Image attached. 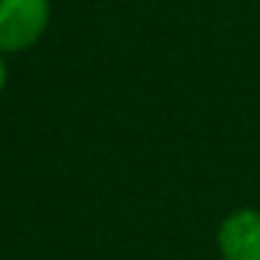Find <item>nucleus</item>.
I'll return each instance as SVG.
<instances>
[{"instance_id":"obj_1","label":"nucleus","mask_w":260,"mask_h":260,"mask_svg":"<svg viewBox=\"0 0 260 260\" xmlns=\"http://www.w3.org/2000/svg\"><path fill=\"white\" fill-rule=\"evenodd\" d=\"M51 23V0H0V53L34 48Z\"/></svg>"},{"instance_id":"obj_2","label":"nucleus","mask_w":260,"mask_h":260,"mask_svg":"<svg viewBox=\"0 0 260 260\" xmlns=\"http://www.w3.org/2000/svg\"><path fill=\"white\" fill-rule=\"evenodd\" d=\"M221 260H260V210H232L215 232Z\"/></svg>"},{"instance_id":"obj_3","label":"nucleus","mask_w":260,"mask_h":260,"mask_svg":"<svg viewBox=\"0 0 260 260\" xmlns=\"http://www.w3.org/2000/svg\"><path fill=\"white\" fill-rule=\"evenodd\" d=\"M6 87V62H3V53H0V90Z\"/></svg>"}]
</instances>
